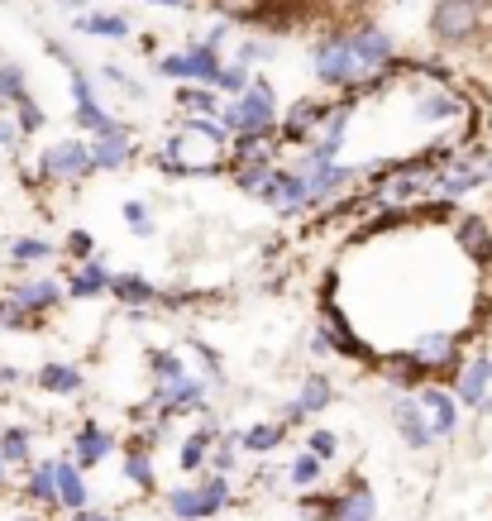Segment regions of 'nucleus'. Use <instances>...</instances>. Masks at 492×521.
I'll return each instance as SVG.
<instances>
[{
	"instance_id": "obj_1",
	"label": "nucleus",
	"mask_w": 492,
	"mask_h": 521,
	"mask_svg": "<svg viewBox=\"0 0 492 521\" xmlns=\"http://www.w3.org/2000/svg\"><path fill=\"white\" fill-rule=\"evenodd\" d=\"M273 115H278V110H273V91L258 82V87H249L239 96L235 106L220 110V125H225V130H239V134H263L273 125Z\"/></svg>"
},
{
	"instance_id": "obj_2",
	"label": "nucleus",
	"mask_w": 492,
	"mask_h": 521,
	"mask_svg": "<svg viewBox=\"0 0 492 521\" xmlns=\"http://www.w3.org/2000/svg\"><path fill=\"white\" fill-rule=\"evenodd\" d=\"M230 502V488H225V478H211L206 488H177L168 498V507L177 512L182 521H201V517H211V512H220Z\"/></svg>"
},
{
	"instance_id": "obj_3",
	"label": "nucleus",
	"mask_w": 492,
	"mask_h": 521,
	"mask_svg": "<svg viewBox=\"0 0 492 521\" xmlns=\"http://www.w3.org/2000/svg\"><path fill=\"white\" fill-rule=\"evenodd\" d=\"M91 173H96V163H91V149H86L82 139H63V144H53V149L43 153V177H72V182H82Z\"/></svg>"
},
{
	"instance_id": "obj_4",
	"label": "nucleus",
	"mask_w": 492,
	"mask_h": 521,
	"mask_svg": "<svg viewBox=\"0 0 492 521\" xmlns=\"http://www.w3.org/2000/svg\"><path fill=\"white\" fill-rule=\"evenodd\" d=\"M10 302L24 306V311L34 316V311H48V306L63 302V287L53 283V278H34V283H20V287H15V292H10Z\"/></svg>"
},
{
	"instance_id": "obj_5",
	"label": "nucleus",
	"mask_w": 492,
	"mask_h": 521,
	"mask_svg": "<svg viewBox=\"0 0 492 521\" xmlns=\"http://www.w3.org/2000/svg\"><path fill=\"white\" fill-rule=\"evenodd\" d=\"M397 431H402V440H407L411 450H426L430 440H435V431H430V421L421 416V402L411 397V402H397Z\"/></svg>"
},
{
	"instance_id": "obj_6",
	"label": "nucleus",
	"mask_w": 492,
	"mask_h": 521,
	"mask_svg": "<svg viewBox=\"0 0 492 521\" xmlns=\"http://www.w3.org/2000/svg\"><path fill=\"white\" fill-rule=\"evenodd\" d=\"M163 72H168V77H201V82H215V77H220V63L211 58V48H196V53H182V58H168Z\"/></svg>"
},
{
	"instance_id": "obj_7",
	"label": "nucleus",
	"mask_w": 492,
	"mask_h": 521,
	"mask_svg": "<svg viewBox=\"0 0 492 521\" xmlns=\"http://www.w3.org/2000/svg\"><path fill=\"white\" fill-rule=\"evenodd\" d=\"M411 364H416V369H450L454 364V340L450 335H426V340H416Z\"/></svg>"
},
{
	"instance_id": "obj_8",
	"label": "nucleus",
	"mask_w": 492,
	"mask_h": 521,
	"mask_svg": "<svg viewBox=\"0 0 492 521\" xmlns=\"http://www.w3.org/2000/svg\"><path fill=\"white\" fill-rule=\"evenodd\" d=\"M129 130H115V134H96V144H91V163L96 168H125L129 163Z\"/></svg>"
},
{
	"instance_id": "obj_9",
	"label": "nucleus",
	"mask_w": 492,
	"mask_h": 521,
	"mask_svg": "<svg viewBox=\"0 0 492 521\" xmlns=\"http://www.w3.org/2000/svg\"><path fill=\"white\" fill-rule=\"evenodd\" d=\"M421 407H430L435 412V421H430V431L435 435H450L454 426H459V402H454L450 392H440V388H426L421 397H416Z\"/></svg>"
},
{
	"instance_id": "obj_10",
	"label": "nucleus",
	"mask_w": 492,
	"mask_h": 521,
	"mask_svg": "<svg viewBox=\"0 0 492 521\" xmlns=\"http://www.w3.org/2000/svg\"><path fill=\"white\" fill-rule=\"evenodd\" d=\"M110 450H115V440H110L101 426H82L77 440H72V455H77V464H101Z\"/></svg>"
},
{
	"instance_id": "obj_11",
	"label": "nucleus",
	"mask_w": 492,
	"mask_h": 521,
	"mask_svg": "<svg viewBox=\"0 0 492 521\" xmlns=\"http://www.w3.org/2000/svg\"><path fill=\"white\" fill-rule=\"evenodd\" d=\"M53 478H58V502L72 507V512H82L86 507V483H82V474H77V464L58 459V464H53Z\"/></svg>"
},
{
	"instance_id": "obj_12",
	"label": "nucleus",
	"mask_w": 492,
	"mask_h": 521,
	"mask_svg": "<svg viewBox=\"0 0 492 521\" xmlns=\"http://www.w3.org/2000/svg\"><path fill=\"white\" fill-rule=\"evenodd\" d=\"M110 292H115L120 302H129V306H149V302H158V287L144 283L139 273H110Z\"/></svg>"
},
{
	"instance_id": "obj_13",
	"label": "nucleus",
	"mask_w": 492,
	"mask_h": 521,
	"mask_svg": "<svg viewBox=\"0 0 492 521\" xmlns=\"http://www.w3.org/2000/svg\"><path fill=\"white\" fill-rule=\"evenodd\" d=\"M325 512H330V521H373L378 507H373V493L359 488V493H344V498H335Z\"/></svg>"
},
{
	"instance_id": "obj_14",
	"label": "nucleus",
	"mask_w": 492,
	"mask_h": 521,
	"mask_svg": "<svg viewBox=\"0 0 492 521\" xmlns=\"http://www.w3.org/2000/svg\"><path fill=\"white\" fill-rule=\"evenodd\" d=\"M330 397H335V392H330V378H321V373H316V378H306V388L297 392V402H292V412H287V416L325 412V407H330Z\"/></svg>"
},
{
	"instance_id": "obj_15",
	"label": "nucleus",
	"mask_w": 492,
	"mask_h": 521,
	"mask_svg": "<svg viewBox=\"0 0 492 521\" xmlns=\"http://www.w3.org/2000/svg\"><path fill=\"white\" fill-rule=\"evenodd\" d=\"M321 120H325V110L316 106V101H297V106L287 110V120H282V134H287V139H306Z\"/></svg>"
},
{
	"instance_id": "obj_16",
	"label": "nucleus",
	"mask_w": 492,
	"mask_h": 521,
	"mask_svg": "<svg viewBox=\"0 0 492 521\" xmlns=\"http://www.w3.org/2000/svg\"><path fill=\"white\" fill-rule=\"evenodd\" d=\"M492 388V359H473L469 369H464V378H459V397L464 402H483Z\"/></svg>"
},
{
	"instance_id": "obj_17",
	"label": "nucleus",
	"mask_w": 492,
	"mask_h": 521,
	"mask_svg": "<svg viewBox=\"0 0 492 521\" xmlns=\"http://www.w3.org/2000/svg\"><path fill=\"white\" fill-rule=\"evenodd\" d=\"M235 163L239 168H268V163H273V144H268L263 134H239Z\"/></svg>"
},
{
	"instance_id": "obj_18",
	"label": "nucleus",
	"mask_w": 492,
	"mask_h": 521,
	"mask_svg": "<svg viewBox=\"0 0 492 521\" xmlns=\"http://www.w3.org/2000/svg\"><path fill=\"white\" fill-rule=\"evenodd\" d=\"M106 287H110L106 263H86L82 273L67 283V297H96V292H106Z\"/></svg>"
},
{
	"instance_id": "obj_19",
	"label": "nucleus",
	"mask_w": 492,
	"mask_h": 521,
	"mask_svg": "<svg viewBox=\"0 0 492 521\" xmlns=\"http://www.w3.org/2000/svg\"><path fill=\"white\" fill-rule=\"evenodd\" d=\"M39 388L43 392H77L82 388V373L72 364H43L39 369Z\"/></svg>"
},
{
	"instance_id": "obj_20",
	"label": "nucleus",
	"mask_w": 492,
	"mask_h": 521,
	"mask_svg": "<svg viewBox=\"0 0 492 521\" xmlns=\"http://www.w3.org/2000/svg\"><path fill=\"white\" fill-rule=\"evenodd\" d=\"M459 244L469 249V254H492V235L483 220H459Z\"/></svg>"
},
{
	"instance_id": "obj_21",
	"label": "nucleus",
	"mask_w": 492,
	"mask_h": 521,
	"mask_svg": "<svg viewBox=\"0 0 492 521\" xmlns=\"http://www.w3.org/2000/svg\"><path fill=\"white\" fill-rule=\"evenodd\" d=\"M10 259L20 263V268H29V263H43V259H53V244H43V239H15L10 244Z\"/></svg>"
},
{
	"instance_id": "obj_22",
	"label": "nucleus",
	"mask_w": 492,
	"mask_h": 521,
	"mask_svg": "<svg viewBox=\"0 0 492 521\" xmlns=\"http://www.w3.org/2000/svg\"><path fill=\"white\" fill-rule=\"evenodd\" d=\"M34 502H58V478H53V464H39L29 474V488H24Z\"/></svg>"
},
{
	"instance_id": "obj_23",
	"label": "nucleus",
	"mask_w": 492,
	"mask_h": 521,
	"mask_svg": "<svg viewBox=\"0 0 492 521\" xmlns=\"http://www.w3.org/2000/svg\"><path fill=\"white\" fill-rule=\"evenodd\" d=\"M0 459L5 464H24L29 459V431L24 426H10V431L0 435Z\"/></svg>"
},
{
	"instance_id": "obj_24",
	"label": "nucleus",
	"mask_w": 492,
	"mask_h": 521,
	"mask_svg": "<svg viewBox=\"0 0 492 521\" xmlns=\"http://www.w3.org/2000/svg\"><path fill=\"white\" fill-rule=\"evenodd\" d=\"M211 435H215V426H206V431H196L187 445H182V455H177V464L182 469H201V459H206V445H211Z\"/></svg>"
},
{
	"instance_id": "obj_25",
	"label": "nucleus",
	"mask_w": 492,
	"mask_h": 521,
	"mask_svg": "<svg viewBox=\"0 0 492 521\" xmlns=\"http://www.w3.org/2000/svg\"><path fill=\"white\" fill-rule=\"evenodd\" d=\"M125 474L139 483V488H153V464H149V455H144V445H134L125 455Z\"/></svg>"
},
{
	"instance_id": "obj_26",
	"label": "nucleus",
	"mask_w": 492,
	"mask_h": 521,
	"mask_svg": "<svg viewBox=\"0 0 492 521\" xmlns=\"http://www.w3.org/2000/svg\"><path fill=\"white\" fill-rule=\"evenodd\" d=\"M282 440V426H254V431H244L239 435V445H244V450H273V445H278Z\"/></svg>"
},
{
	"instance_id": "obj_27",
	"label": "nucleus",
	"mask_w": 492,
	"mask_h": 521,
	"mask_svg": "<svg viewBox=\"0 0 492 521\" xmlns=\"http://www.w3.org/2000/svg\"><path fill=\"white\" fill-rule=\"evenodd\" d=\"M24 96H29V91H24V72L20 67H0V101H15V106H20Z\"/></svg>"
},
{
	"instance_id": "obj_28",
	"label": "nucleus",
	"mask_w": 492,
	"mask_h": 521,
	"mask_svg": "<svg viewBox=\"0 0 492 521\" xmlns=\"http://www.w3.org/2000/svg\"><path fill=\"white\" fill-rule=\"evenodd\" d=\"M24 326H34V316L5 297V302H0V330H24Z\"/></svg>"
},
{
	"instance_id": "obj_29",
	"label": "nucleus",
	"mask_w": 492,
	"mask_h": 521,
	"mask_svg": "<svg viewBox=\"0 0 492 521\" xmlns=\"http://www.w3.org/2000/svg\"><path fill=\"white\" fill-rule=\"evenodd\" d=\"M177 101H182L187 110H196V115H211V110H220L211 101V91H196V87H182V91H177Z\"/></svg>"
},
{
	"instance_id": "obj_30",
	"label": "nucleus",
	"mask_w": 492,
	"mask_h": 521,
	"mask_svg": "<svg viewBox=\"0 0 492 521\" xmlns=\"http://www.w3.org/2000/svg\"><path fill=\"white\" fill-rule=\"evenodd\" d=\"M15 110H20V120H15V125H20L24 134H34V130H43V110L34 106V96H24V101H20V106H15Z\"/></svg>"
},
{
	"instance_id": "obj_31",
	"label": "nucleus",
	"mask_w": 492,
	"mask_h": 521,
	"mask_svg": "<svg viewBox=\"0 0 492 521\" xmlns=\"http://www.w3.org/2000/svg\"><path fill=\"white\" fill-rule=\"evenodd\" d=\"M82 29L106 34V39H120V34H125V20H115V15H96V20H82Z\"/></svg>"
},
{
	"instance_id": "obj_32",
	"label": "nucleus",
	"mask_w": 492,
	"mask_h": 521,
	"mask_svg": "<svg viewBox=\"0 0 492 521\" xmlns=\"http://www.w3.org/2000/svg\"><path fill=\"white\" fill-rule=\"evenodd\" d=\"M316 474H321V459H316V455H301L297 464H292V483H301V488H306V483H316Z\"/></svg>"
},
{
	"instance_id": "obj_33",
	"label": "nucleus",
	"mask_w": 492,
	"mask_h": 521,
	"mask_svg": "<svg viewBox=\"0 0 492 521\" xmlns=\"http://www.w3.org/2000/svg\"><path fill=\"white\" fill-rule=\"evenodd\" d=\"M311 450H316V459H335L340 440H335V431H316L311 435Z\"/></svg>"
},
{
	"instance_id": "obj_34",
	"label": "nucleus",
	"mask_w": 492,
	"mask_h": 521,
	"mask_svg": "<svg viewBox=\"0 0 492 521\" xmlns=\"http://www.w3.org/2000/svg\"><path fill=\"white\" fill-rule=\"evenodd\" d=\"M215 82H220L225 91H249V72H244V67H225Z\"/></svg>"
},
{
	"instance_id": "obj_35",
	"label": "nucleus",
	"mask_w": 492,
	"mask_h": 521,
	"mask_svg": "<svg viewBox=\"0 0 492 521\" xmlns=\"http://www.w3.org/2000/svg\"><path fill=\"white\" fill-rule=\"evenodd\" d=\"M235 435H225V440H220V445H215V469H230V464H235Z\"/></svg>"
},
{
	"instance_id": "obj_36",
	"label": "nucleus",
	"mask_w": 492,
	"mask_h": 521,
	"mask_svg": "<svg viewBox=\"0 0 492 521\" xmlns=\"http://www.w3.org/2000/svg\"><path fill=\"white\" fill-rule=\"evenodd\" d=\"M125 220L134 225V230H149V211H144L139 201H129V206H125Z\"/></svg>"
},
{
	"instance_id": "obj_37",
	"label": "nucleus",
	"mask_w": 492,
	"mask_h": 521,
	"mask_svg": "<svg viewBox=\"0 0 492 521\" xmlns=\"http://www.w3.org/2000/svg\"><path fill=\"white\" fill-rule=\"evenodd\" d=\"M15 139H20V125H5L0 120V149H15Z\"/></svg>"
},
{
	"instance_id": "obj_38",
	"label": "nucleus",
	"mask_w": 492,
	"mask_h": 521,
	"mask_svg": "<svg viewBox=\"0 0 492 521\" xmlns=\"http://www.w3.org/2000/svg\"><path fill=\"white\" fill-rule=\"evenodd\" d=\"M72 254H91V235H72Z\"/></svg>"
},
{
	"instance_id": "obj_39",
	"label": "nucleus",
	"mask_w": 492,
	"mask_h": 521,
	"mask_svg": "<svg viewBox=\"0 0 492 521\" xmlns=\"http://www.w3.org/2000/svg\"><path fill=\"white\" fill-rule=\"evenodd\" d=\"M10 383H20V369H5L0 364V388H10Z\"/></svg>"
},
{
	"instance_id": "obj_40",
	"label": "nucleus",
	"mask_w": 492,
	"mask_h": 521,
	"mask_svg": "<svg viewBox=\"0 0 492 521\" xmlns=\"http://www.w3.org/2000/svg\"><path fill=\"white\" fill-rule=\"evenodd\" d=\"M91 521H115V517H91Z\"/></svg>"
},
{
	"instance_id": "obj_41",
	"label": "nucleus",
	"mask_w": 492,
	"mask_h": 521,
	"mask_svg": "<svg viewBox=\"0 0 492 521\" xmlns=\"http://www.w3.org/2000/svg\"><path fill=\"white\" fill-rule=\"evenodd\" d=\"M0 478H5V459H0Z\"/></svg>"
}]
</instances>
